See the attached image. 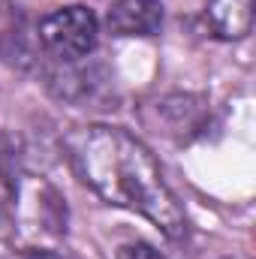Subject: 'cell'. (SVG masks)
Wrapping results in <instances>:
<instances>
[{
	"mask_svg": "<svg viewBox=\"0 0 256 259\" xmlns=\"http://www.w3.org/2000/svg\"><path fill=\"white\" fill-rule=\"evenodd\" d=\"M97 36H100V24L88 6H64L39 21L42 49L64 64L88 58L97 49Z\"/></svg>",
	"mask_w": 256,
	"mask_h": 259,
	"instance_id": "obj_2",
	"label": "cell"
},
{
	"mask_svg": "<svg viewBox=\"0 0 256 259\" xmlns=\"http://www.w3.org/2000/svg\"><path fill=\"white\" fill-rule=\"evenodd\" d=\"M118 259H163V253L145 241H130V244L118 247Z\"/></svg>",
	"mask_w": 256,
	"mask_h": 259,
	"instance_id": "obj_5",
	"label": "cell"
},
{
	"mask_svg": "<svg viewBox=\"0 0 256 259\" xmlns=\"http://www.w3.org/2000/svg\"><path fill=\"white\" fill-rule=\"evenodd\" d=\"M69 160L103 202L148 217L169 238L184 235L187 217L178 199L163 181L151 148L133 133L109 124L81 127L69 136Z\"/></svg>",
	"mask_w": 256,
	"mask_h": 259,
	"instance_id": "obj_1",
	"label": "cell"
},
{
	"mask_svg": "<svg viewBox=\"0 0 256 259\" xmlns=\"http://www.w3.org/2000/svg\"><path fill=\"white\" fill-rule=\"evenodd\" d=\"M106 24L115 36H154L163 27V0H115Z\"/></svg>",
	"mask_w": 256,
	"mask_h": 259,
	"instance_id": "obj_3",
	"label": "cell"
},
{
	"mask_svg": "<svg viewBox=\"0 0 256 259\" xmlns=\"http://www.w3.org/2000/svg\"><path fill=\"white\" fill-rule=\"evenodd\" d=\"M21 259H64V256L55 253V250H46V247H33V250H27Z\"/></svg>",
	"mask_w": 256,
	"mask_h": 259,
	"instance_id": "obj_6",
	"label": "cell"
},
{
	"mask_svg": "<svg viewBox=\"0 0 256 259\" xmlns=\"http://www.w3.org/2000/svg\"><path fill=\"white\" fill-rule=\"evenodd\" d=\"M205 15L211 30L226 42L244 39L253 30V0H208Z\"/></svg>",
	"mask_w": 256,
	"mask_h": 259,
	"instance_id": "obj_4",
	"label": "cell"
}]
</instances>
